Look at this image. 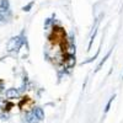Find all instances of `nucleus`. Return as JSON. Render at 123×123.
Listing matches in <instances>:
<instances>
[{"mask_svg":"<svg viewBox=\"0 0 123 123\" xmlns=\"http://www.w3.org/2000/svg\"><path fill=\"white\" fill-rule=\"evenodd\" d=\"M22 44H24V37H22V35L15 36V37H12L11 39L9 41L6 49L9 50V52H17V50L21 48Z\"/></svg>","mask_w":123,"mask_h":123,"instance_id":"f257e3e1","label":"nucleus"},{"mask_svg":"<svg viewBox=\"0 0 123 123\" xmlns=\"http://www.w3.org/2000/svg\"><path fill=\"white\" fill-rule=\"evenodd\" d=\"M5 95H6V98H9V100H14V98H17V97L20 96V92H18L17 89H14V87H12V89L6 90Z\"/></svg>","mask_w":123,"mask_h":123,"instance_id":"f03ea898","label":"nucleus"},{"mask_svg":"<svg viewBox=\"0 0 123 123\" xmlns=\"http://www.w3.org/2000/svg\"><path fill=\"white\" fill-rule=\"evenodd\" d=\"M10 10V3L9 0H0V14L7 12Z\"/></svg>","mask_w":123,"mask_h":123,"instance_id":"7ed1b4c3","label":"nucleus"},{"mask_svg":"<svg viewBox=\"0 0 123 123\" xmlns=\"http://www.w3.org/2000/svg\"><path fill=\"white\" fill-rule=\"evenodd\" d=\"M33 113H35V116H36V118H37L38 121H43V119H44V111L41 108V107L35 108V110H33Z\"/></svg>","mask_w":123,"mask_h":123,"instance_id":"20e7f679","label":"nucleus"},{"mask_svg":"<svg viewBox=\"0 0 123 123\" xmlns=\"http://www.w3.org/2000/svg\"><path fill=\"white\" fill-rule=\"evenodd\" d=\"M25 119H26V122L27 123H37V118H36V116H35V113H33V111H31V112H27L26 113V117H25Z\"/></svg>","mask_w":123,"mask_h":123,"instance_id":"39448f33","label":"nucleus"},{"mask_svg":"<svg viewBox=\"0 0 123 123\" xmlns=\"http://www.w3.org/2000/svg\"><path fill=\"white\" fill-rule=\"evenodd\" d=\"M115 98H116V95H113V96H111V97H110V100H108V102H107V105H106V107H105V113H107V112L110 111L111 105H112V102H113Z\"/></svg>","mask_w":123,"mask_h":123,"instance_id":"423d86ee","label":"nucleus"},{"mask_svg":"<svg viewBox=\"0 0 123 123\" xmlns=\"http://www.w3.org/2000/svg\"><path fill=\"white\" fill-rule=\"evenodd\" d=\"M110 55H111V50H110V52H108V53H107V54H106V57H105V58H104V59H102V60H101V63H100V64H98V65H97V69H96V71H97V70H100V69H101V67H102V65H104V63H105V62H106V59H107V58H108V57H110Z\"/></svg>","mask_w":123,"mask_h":123,"instance_id":"0eeeda50","label":"nucleus"},{"mask_svg":"<svg viewBox=\"0 0 123 123\" xmlns=\"http://www.w3.org/2000/svg\"><path fill=\"white\" fill-rule=\"evenodd\" d=\"M33 4H35L33 1H32V3H30L28 5H26V6H24V7H22V10H24V11H26V12H27V11H30V9H31V7H32V6H33Z\"/></svg>","mask_w":123,"mask_h":123,"instance_id":"6e6552de","label":"nucleus"},{"mask_svg":"<svg viewBox=\"0 0 123 123\" xmlns=\"http://www.w3.org/2000/svg\"><path fill=\"white\" fill-rule=\"evenodd\" d=\"M0 119L1 121H7V115L6 113H1L0 115Z\"/></svg>","mask_w":123,"mask_h":123,"instance_id":"1a4fd4ad","label":"nucleus"},{"mask_svg":"<svg viewBox=\"0 0 123 123\" xmlns=\"http://www.w3.org/2000/svg\"><path fill=\"white\" fill-rule=\"evenodd\" d=\"M5 22V16H4V14H0V25H3Z\"/></svg>","mask_w":123,"mask_h":123,"instance_id":"9d476101","label":"nucleus"},{"mask_svg":"<svg viewBox=\"0 0 123 123\" xmlns=\"http://www.w3.org/2000/svg\"><path fill=\"white\" fill-rule=\"evenodd\" d=\"M4 105H5V100H4L3 97H0V108H3Z\"/></svg>","mask_w":123,"mask_h":123,"instance_id":"9b49d317","label":"nucleus"},{"mask_svg":"<svg viewBox=\"0 0 123 123\" xmlns=\"http://www.w3.org/2000/svg\"><path fill=\"white\" fill-rule=\"evenodd\" d=\"M4 90V80H0V92Z\"/></svg>","mask_w":123,"mask_h":123,"instance_id":"f8f14e48","label":"nucleus"}]
</instances>
